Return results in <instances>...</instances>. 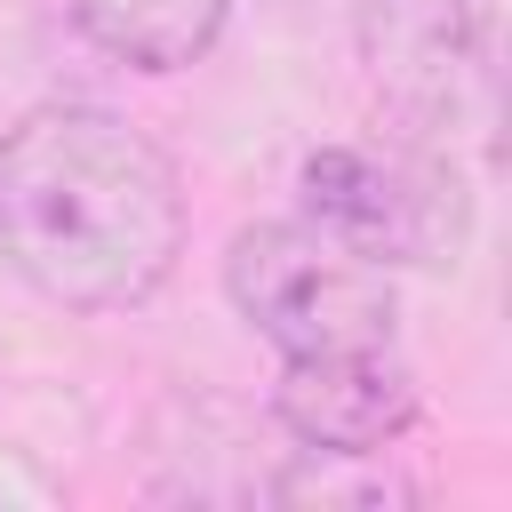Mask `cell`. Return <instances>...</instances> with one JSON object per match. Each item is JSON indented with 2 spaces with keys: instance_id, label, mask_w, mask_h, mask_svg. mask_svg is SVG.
<instances>
[{
  "instance_id": "cell-1",
  "label": "cell",
  "mask_w": 512,
  "mask_h": 512,
  "mask_svg": "<svg viewBox=\"0 0 512 512\" xmlns=\"http://www.w3.org/2000/svg\"><path fill=\"white\" fill-rule=\"evenodd\" d=\"M0 256L64 312H128L184 256L176 160L104 104H32L0 136Z\"/></svg>"
},
{
  "instance_id": "cell-2",
  "label": "cell",
  "mask_w": 512,
  "mask_h": 512,
  "mask_svg": "<svg viewBox=\"0 0 512 512\" xmlns=\"http://www.w3.org/2000/svg\"><path fill=\"white\" fill-rule=\"evenodd\" d=\"M224 296L232 312L280 352H360L400 336V288L376 256L344 248L336 232L304 216L240 224L224 248Z\"/></svg>"
},
{
  "instance_id": "cell-3",
  "label": "cell",
  "mask_w": 512,
  "mask_h": 512,
  "mask_svg": "<svg viewBox=\"0 0 512 512\" xmlns=\"http://www.w3.org/2000/svg\"><path fill=\"white\" fill-rule=\"evenodd\" d=\"M304 224L336 232L344 248L416 272H440L472 240V192L456 160L424 136H384V144H320L296 168Z\"/></svg>"
},
{
  "instance_id": "cell-4",
  "label": "cell",
  "mask_w": 512,
  "mask_h": 512,
  "mask_svg": "<svg viewBox=\"0 0 512 512\" xmlns=\"http://www.w3.org/2000/svg\"><path fill=\"white\" fill-rule=\"evenodd\" d=\"M272 416L296 448H344V456H376L416 424V376L392 344H360V352H296L280 360L272 384Z\"/></svg>"
},
{
  "instance_id": "cell-5",
  "label": "cell",
  "mask_w": 512,
  "mask_h": 512,
  "mask_svg": "<svg viewBox=\"0 0 512 512\" xmlns=\"http://www.w3.org/2000/svg\"><path fill=\"white\" fill-rule=\"evenodd\" d=\"M360 56L376 96L408 120L400 136H432L456 112L464 80V8L456 0H360Z\"/></svg>"
},
{
  "instance_id": "cell-6",
  "label": "cell",
  "mask_w": 512,
  "mask_h": 512,
  "mask_svg": "<svg viewBox=\"0 0 512 512\" xmlns=\"http://www.w3.org/2000/svg\"><path fill=\"white\" fill-rule=\"evenodd\" d=\"M72 24L128 72H184L224 40L232 0H64Z\"/></svg>"
},
{
  "instance_id": "cell-7",
  "label": "cell",
  "mask_w": 512,
  "mask_h": 512,
  "mask_svg": "<svg viewBox=\"0 0 512 512\" xmlns=\"http://www.w3.org/2000/svg\"><path fill=\"white\" fill-rule=\"evenodd\" d=\"M304 464L272 480V496L288 504H416V488L400 472H384V448L376 456H344V448H296Z\"/></svg>"
}]
</instances>
